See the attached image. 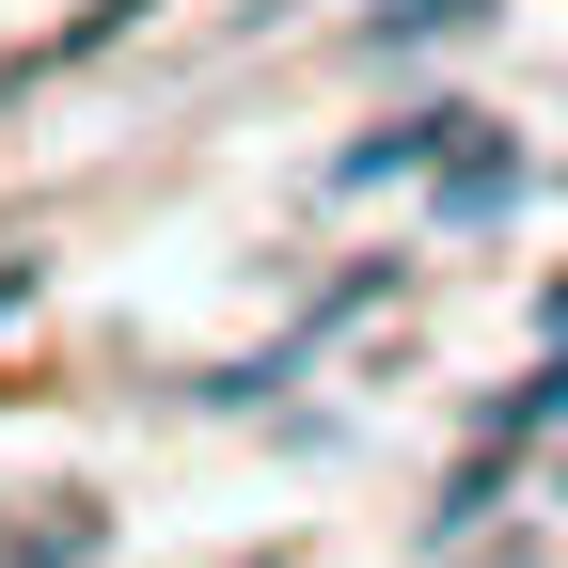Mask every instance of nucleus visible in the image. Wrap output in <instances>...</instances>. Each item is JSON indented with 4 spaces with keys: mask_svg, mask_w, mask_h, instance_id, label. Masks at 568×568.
I'll return each mask as SVG.
<instances>
[{
    "mask_svg": "<svg viewBox=\"0 0 568 568\" xmlns=\"http://www.w3.org/2000/svg\"><path fill=\"white\" fill-rule=\"evenodd\" d=\"M458 17H489V0H395L379 32H458Z\"/></svg>",
    "mask_w": 568,
    "mask_h": 568,
    "instance_id": "obj_1",
    "label": "nucleus"
},
{
    "mask_svg": "<svg viewBox=\"0 0 568 568\" xmlns=\"http://www.w3.org/2000/svg\"><path fill=\"white\" fill-rule=\"evenodd\" d=\"M552 410H568V364H552V379H521V410H506V426H552Z\"/></svg>",
    "mask_w": 568,
    "mask_h": 568,
    "instance_id": "obj_2",
    "label": "nucleus"
}]
</instances>
